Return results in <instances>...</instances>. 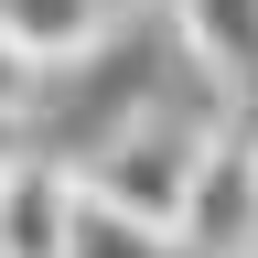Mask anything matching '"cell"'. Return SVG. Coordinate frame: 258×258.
Instances as JSON below:
<instances>
[{
    "mask_svg": "<svg viewBox=\"0 0 258 258\" xmlns=\"http://www.w3.org/2000/svg\"><path fill=\"white\" fill-rule=\"evenodd\" d=\"M215 140V118H172V108H140L118 129L108 151H86V194L97 205H118V215H151V226H172L183 215V183H194V161H205Z\"/></svg>",
    "mask_w": 258,
    "mask_h": 258,
    "instance_id": "cell-1",
    "label": "cell"
},
{
    "mask_svg": "<svg viewBox=\"0 0 258 258\" xmlns=\"http://www.w3.org/2000/svg\"><path fill=\"white\" fill-rule=\"evenodd\" d=\"M161 54H172L161 22H129V32H108V43H86V76L64 86V108H54L64 151H108L140 108H161Z\"/></svg>",
    "mask_w": 258,
    "mask_h": 258,
    "instance_id": "cell-2",
    "label": "cell"
},
{
    "mask_svg": "<svg viewBox=\"0 0 258 258\" xmlns=\"http://www.w3.org/2000/svg\"><path fill=\"white\" fill-rule=\"evenodd\" d=\"M172 237H183L194 258H247V247H258V129H215V140H205Z\"/></svg>",
    "mask_w": 258,
    "mask_h": 258,
    "instance_id": "cell-3",
    "label": "cell"
},
{
    "mask_svg": "<svg viewBox=\"0 0 258 258\" xmlns=\"http://www.w3.org/2000/svg\"><path fill=\"white\" fill-rule=\"evenodd\" d=\"M64 226H76V172L54 151L0 161V258H64Z\"/></svg>",
    "mask_w": 258,
    "mask_h": 258,
    "instance_id": "cell-4",
    "label": "cell"
},
{
    "mask_svg": "<svg viewBox=\"0 0 258 258\" xmlns=\"http://www.w3.org/2000/svg\"><path fill=\"white\" fill-rule=\"evenodd\" d=\"M172 32H183V54L215 76L226 108L258 97V0H172Z\"/></svg>",
    "mask_w": 258,
    "mask_h": 258,
    "instance_id": "cell-5",
    "label": "cell"
},
{
    "mask_svg": "<svg viewBox=\"0 0 258 258\" xmlns=\"http://www.w3.org/2000/svg\"><path fill=\"white\" fill-rule=\"evenodd\" d=\"M0 43L32 54L43 76H64L86 43H108V0H0Z\"/></svg>",
    "mask_w": 258,
    "mask_h": 258,
    "instance_id": "cell-6",
    "label": "cell"
},
{
    "mask_svg": "<svg viewBox=\"0 0 258 258\" xmlns=\"http://www.w3.org/2000/svg\"><path fill=\"white\" fill-rule=\"evenodd\" d=\"M64 258H194L172 226H151V215H118V205H97V194L76 183V226H64Z\"/></svg>",
    "mask_w": 258,
    "mask_h": 258,
    "instance_id": "cell-7",
    "label": "cell"
},
{
    "mask_svg": "<svg viewBox=\"0 0 258 258\" xmlns=\"http://www.w3.org/2000/svg\"><path fill=\"white\" fill-rule=\"evenodd\" d=\"M43 86H54V76H43V64H32V54H11V43H0V118H22V129H32V108H43Z\"/></svg>",
    "mask_w": 258,
    "mask_h": 258,
    "instance_id": "cell-8",
    "label": "cell"
},
{
    "mask_svg": "<svg viewBox=\"0 0 258 258\" xmlns=\"http://www.w3.org/2000/svg\"><path fill=\"white\" fill-rule=\"evenodd\" d=\"M22 151H32V129H22V118H0V161H22Z\"/></svg>",
    "mask_w": 258,
    "mask_h": 258,
    "instance_id": "cell-9",
    "label": "cell"
}]
</instances>
